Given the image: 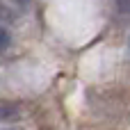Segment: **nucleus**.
<instances>
[{"mask_svg":"<svg viewBox=\"0 0 130 130\" xmlns=\"http://www.w3.org/2000/svg\"><path fill=\"white\" fill-rule=\"evenodd\" d=\"M16 117H18V107H16L14 103L0 101V121H11V119H16Z\"/></svg>","mask_w":130,"mask_h":130,"instance_id":"f257e3e1","label":"nucleus"},{"mask_svg":"<svg viewBox=\"0 0 130 130\" xmlns=\"http://www.w3.org/2000/svg\"><path fill=\"white\" fill-rule=\"evenodd\" d=\"M11 18H14V11H11V9H9V7H7V5L0 0V23H5V21H11Z\"/></svg>","mask_w":130,"mask_h":130,"instance_id":"f03ea898","label":"nucleus"},{"mask_svg":"<svg viewBox=\"0 0 130 130\" xmlns=\"http://www.w3.org/2000/svg\"><path fill=\"white\" fill-rule=\"evenodd\" d=\"M9 41H11V37H9V32H7V30H5V27L0 25V53H2V50H5V48L9 46Z\"/></svg>","mask_w":130,"mask_h":130,"instance_id":"7ed1b4c3","label":"nucleus"},{"mask_svg":"<svg viewBox=\"0 0 130 130\" xmlns=\"http://www.w3.org/2000/svg\"><path fill=\"white\" fill-rule=\"evenodd\" d=\"M117 9H119L121 14L130 16V0H117Z\"/></svg>","mask_w":130,"mask_h":130,"instance_id":"20e7f679","label":"nucleus"},{"mask_svg":"<svg viewBox=\"0 0 130 130\" xmlns=\"http://www.w3.org/2000/svg\"><path fill=\"white\" fill-rule=\"evenodd\" d=\"M11 2H14V5H18V7H25L30 0H11Z\"/></svg>","mask_w":130,"mask_h":130,"instance_id":"39448f33","label":"nucleus"},{"mask_svg":"<svg viewBox=\"0 0 130 130\" xmlns=\"http://www.w3.org/2000/svg\"><path fill=\"white\" fill-rule=\"evenodd\" d=\"M0 130H18V128H14V126H7V128H0Z\"/></svg>","mask_w":130,"mask_h":130,"instance_id":"423d86ee","label":"nucleus"},{"mask_svg":"<svg viewBox=\"0 0 130 130\" xmlns=\"http://www.w3.org/2000/svg\"><path fill=\"white\" fill-rule=\"evenodd\" d=\"M128 48H130V41H128Z\"/></svg>","mask_w":130,"mask_h":130,"instance_id":"0eeeda50","label":"nucleus"}]
</instances>
